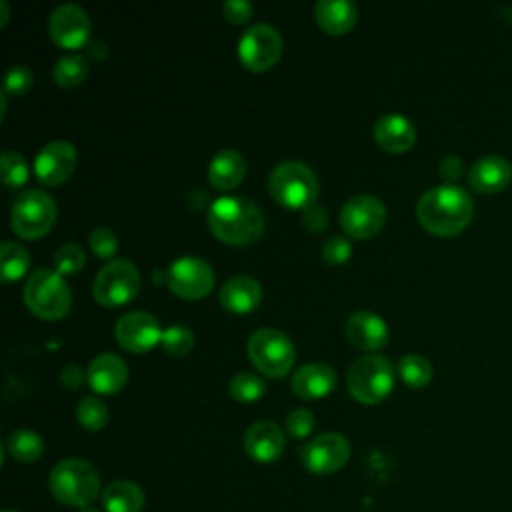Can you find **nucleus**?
<instances>
[{"mask_svg": "<svg viewBox=\"0 0 512 512\" xmlns=\"http://www.w3.org/2000/svg\"><path fill=\"white\" fill-rule=\"evenodd\" d=\"M76 420L86 430H100L108 422V406L96 396H84L76 404Z\"/></svg>", "mask_w": 512, "mask_h": 512, "instance_id": "nucleus-32", "label": "nucleus"}, {"mask_svg": "<svg viewBox=\"0 0 512 512\" xmlns=\"http://www.w3.org/2000/svg\"><path fill=\"white\" fill-rule=\"evenodd\" d=\"M52 76L64 88L78 86L88 76V58L80 52L62 54L52 68Z\"/></svg>", "mask_w": 512, "mask_h": 512, "instance_id": "nucleus-27", "label": "nucleus"}, {"mask_svg": "<svg viewBox=\"0 0 512 512\" xmlns=\"http://www.w3.org/2000/svg\"><path fill=\"white\" fill-rule=\"evenodd\" d=\"M50 490L58 502L86 508L98 496L100 476L90 462L82 458H66L52 468Z\"/></svg>", "mask_w": 512, "mask_h": 512, "instance_id": "nucleus-3", "label": "nucleus"}, {"mask_svg": "<svg viewBox=\"0 0 512 512\" xmlns=\"http://www.w3.org/2000/svg\"><path fill=\"white\" fill-rule=\"evenodd\" d=\"M348 392L362 404L384 400L394 386V364L382 354H364L356 358L346 374Z\"/></svg>", "mask_w": 512, "mask_h": 512, "instance_id": "nucleus-6", "label": "nucleus"}, {"mask_svg": "<svg viewBox=\"0 0 512 512\" xmlns=\"http://www.w3.org/2000/svg\"><path fill=\"white\" fill-rule=\"evenodd\" d=\"M300 458L312 474H330L348 462L350 444L338 432H324L300 448Z\"/></svg>", "mask_w": 512, "mask_h": 512, "instance_id": "nucleus-13", "label": "nucleus"}, {"mask_svg": "<svg viewBox=\"0 0 512 512\" xmlns=\"http://www.w3.org/2000/svg\"><path fill=\"white\" fill-rule=\"evenodd\" d=\"M512 180V166L504 156L488 154L474 160L468 170V184L482 194H496Z\"/></svg>", "mask_w": 512, "mask_h": 512, "instance_id": "nucleus-19", "label": "nucleus"}, {"mask_svg": "<svg viewBox=\"0 0 512 512\" xmlns=\"http://www.w3.org/2000/svg\"><path fill=\"white\" fill-rule=\"evenodd\" d=\"M302 224L310 232H320L328 226V210L318 204H310L302 212Z\"/></svg>", "mask_w": 512, "mask_h": 512, "instance_id": "nucleus-41", "label": "nucleus"}, {"mask_svg": "<svg viewBox=\"0 0 512 512\" xmlns=\"http://www.w3.org/2000/svg\"><path fill=\"white\" fill-rule=\"evenodd\" d=\"M6 448L10 452V456L18 462H34L42 456L44 452V442L42 438L34 432V430H28V428H20V430H14L8 440H6Z\"/></svg>", "mask_w": 512, "mask_h": 512, "instance_id": "nucleus-28", "label": "nucleus"}, {"mask_svg": "<svg viewBox=\"0 0 512 512\" xmlns=\"http://www.w3.org/2000/svg\"><path fill=\"white\" fill-rule=\"evenodd\" d=\"M56 220V202L42 188L22 190L10 212V226L22 238H40Z\"/></svg>", "mask_w": 512, "mask_h": 512, "instance_id": "nucleus-8", "label": "nucleus"}, {"mask_svg": "<svg viewBox=\"0 0 512 512\" xmlns=\"http://www.w3.org/2000/svg\"><path fill=\"white\" fill-rule=\"evenodd\" d=\"M374 138L388 152H404L416 140V126L400 112L382 114L374 124Z\"/></svg>", "mask_w": 512, "mask_h": 512, "instance_id": "nucleus-22", "label": "nucleus"}, {"mask_svg": "<svg viewBox=\"0 0 512 512\" xmlns=\"http://www.w3.org/2000/svg\"><path fill=\"white\" fill-rule=\"evenodd\" d=\"M208 226L222 242L244 246L264 232V214L244 196H220L208 208Z\"/></svg>", "mask_w": 512, "mask_h": 512, "instance_id": "nucleus-2", "label": "nucleus"}, {"mask_svg": "<svg viewBox=\"0 0 512 512\" xmlns=\"http://www.w3.org/2000/svg\"><path fill=\"white\" fill-rule=\"evenodd\" d=\"M114 334L120 346L130 352H146L162 338L156 316L144 310H132L122 314L114 324Z\"/></svg>", "mask_w": 512, "mask_h": 512, "instance_id": "nucleus-16", "label": "nucleus"}, {"mask_svg": "<svg viewBox=\"0 0 512 512\" xmlns=\"http://www.w3.org/2000/svg\"><path fill=\"white\" fill-rule=\"evenodd\" d=\"M164 280L182 298H202L214 286V270L200 256L184 254L168 266Z\"/></svg>", "mask_w": 512, "mask_h": 512, "instance_id": "nucleus-11", "label": "nucleus"}, {"mask_svg": "<svg viewBox=\"0 0 512 512\" xmlns=\"http://www.w3.org/2000/svg\"><path fill=\"white\" fill-rule=\"evenodd\" d=\"M230 396L238 402H256L266 392V382L262 376L254 372H238L230 378L228 384Z\"/></svg>", "mask_w": 512, "mask_h": 512, "instance_id": "nucleus-31", "label": "nucleus"}, {"mask_svg": "<svg viewBox=\"0 0 512 512\" xmlns=\"http://www.w3.org/2000/svg\"><path fill=\"white\" fill-rule=\"evenodd\" d=\"M286 446L284 432L270 420H260L248 426L244 434V448L256 462H274L282 456Z\"/></svg>", "mask_w": 512, "mask_h": 512, "instance_id": "nucleus-18", "label": "nucleus"}, {"mask_svg": "<svg viewBox=\"0 0 512 512\" xmlns=\"http://www.w3.org/2000/svg\"><path fill=\"white\" fill-rule=\"evenodd\" d=\"M386 222V206L372 194L350 196L340 210V226L352 238L364 240L380 232Z\"/></svg>", "mask_w": 512, "mask_h": 512, "instance_id": "nucleus-12", "label": "nucleus"}, {"mask_svg": "<svg viewBox=\"0 0 512 512\" xmlns=\"http://www.w3.org/2000/svg\"><path fill=\"white\" fill-rule=\"evenodd\" d=\"M398 374L410 388H422L432 380V364L428 358L408 352L398 362Z\"/></svg>", "mask_w": 512, "mask_h": 512, "instance_id": "nucleus-30", "label": "nucleus"}, {"mask_svg": "<svg viewBox=\"0 0 512 512\" xmlns=\"http://www.w3.org/2000/svg\"><path fill=\"white\" fill-rule=\"evenodd\" d=\"M248 356L262 374L278 378L292 368L296 360V348L288 334L266 326L250 334Z\"/></svg>", "mask_w": 512, "mask_h": 512, "instance_id": "nucleus-7", "label": "nucleus"}, {"mask_svg": "<svg viewBox=\"0 0 512 512\" xmlns=\"http://www.w3.org/2000/svg\"><path fill=\"white\" fill-rule=\"evenodd\" d=\"M88 384L94 392L100 394H114L124 388L128 380V366L126 362L114 352H100L96 354L88 368H86Z\"/></svg>", "mask_w": 512, "mask_h": 512, "instance_id": "nucleus-17", "label": "nucleus"}, {"mask_svg": "<svg viewBox=\"0 0 512 512\" xmlns=\"http://www.w3.org/2000/svg\"><path fill=\"white\" fill-rule=\"evenodd\" d=\"M28 162L16 150H4L0 156V174L6 186H20L28 180Z\"/></svg>", "mask_w": 512, "mask_h": 512, "instance_id": "nucleus-34", "label": "nucleus"}, {"mask_svg": "<svg viewBox=\"0 0 512 512\" xmlns=\"http://www.w3.org/2000/svg\"><path fill=\"white\" fill-rule=\"evenodd\" d=\"M474 214L470 194L456 184H440L426 190L416 204V218L436 236L462 232Z\"/></svg>", "mask_w": 512, "mask_h": 512, "instance_id": "nucleus-1", "label": "nucleus"}, {"mask_svg": "<svg viewBox=\"0 0 512 512\" xmlns=\"http://www.w3.org/2000/svg\"><path fill=\"white\" fill-rule=\"evenodd\" d=\"M78 154L68 140L46 142L34 158V174L42 184L56 186L68 180L76 168Z\"/></svg>", "mask_w": 512, "mask_h": 512, "instance_id": "nucleus-14", "label": "nucleus"}, {"mask_svg": "<svg viewBox=\"0 0 512 512\" xmlns=\"http://www.w3.org/2000/svg\"><path fill=\"white\" fill-rule=\"evenodd\" d=\"M0 10H2V14H0V24H6L8 14H10V10H8V2H6V0H0Z\"/></svg>", "mask_w": 512, "mask_h": 512, "instance_id": "nucleus-44", "label": "nucleus"}, {"mask_svg": "<svg viewBox=\"0 0 512 512\" xmlns=\"http://www.w3.org/2000/svg\"><path fill=\"white\" fill-rule=\"evenodd\" d=\"M462 172H464V164L456 154L444 156L438 164V174L442 176V180H446V184H454L462 176Z\"/></svg>", "mask_w": 512, "mask_h": 512, "instance_id": "nucleus-42", "label": "nucleus"}, {"mask_svg": "<svg viewBox=\"0 0 512 512\" xmlns=\"http://www.w3.org/2000/svg\"><path fill=\"white\" fill-rule=\"evenodd\" d=\"M30 266V254L28 250L14 242V240H4L0 246V274L6 282L18 280Z\"/></svg>", "mask_w": 512, "mask_h": 512, "instance_id": "nucleus-29", "label": "nucleus"}, {"mask_svg": "<svg viewBox=\"0 0 512 512\" xmlns=\"http://www.w3.org/2000/svg\"><path fill=\"white\" fill-rule=\"evenodd\" d=\"M252 12H254V6L248 0H226L222 4V14L232 24L246 22L252 16Z\"/></svg>", "mask_w": 512, "mask_h": 512, "instance_id": "nucleus-40", "label": "nucleus"}, {"mask_svg": "<svg viewBox=\"0 0 512 512\" xmlns=\"http://www.w3.org/2000/svg\"><path fill=\"white\" fill-rule=\"evenodd\" d=\"M52 260H54L56 272H60V274H74V272H78L84 266L86 254H84V248L80 244L66 242V244L56 248Z\"/></svg>", "mask_w": 512, "mask_h": 512, "instance_id": "nucleus-35", "label": "nucleus"}, {"mask_svg": "<svg viewBox=\"0 0 512 512\" xmlns=\"http://www.w3.org/2000/svg\"><path fill=\"white\" fill-rule=\"evenodd\" d=\"M160 342L168 354L184 356L194 346V332L184 324H170L162 330Z\"/></svg>", "mask_w": 512, "mask_h": 512, "instance_id": "nucleus-33", "label": "nucleus"}, {"mask_svg": "<svg viewBox=\"0 0 512 512\" xmlns=\"http://www.w3.org/2000/svg\"><path fill=\"white\" fill-rule=\"evenodd\" d=\"M290 386L298 398L318 400L336 386V370L326 362L302 364L290 378Z\"/></svg>", "mask_w": 512, "mask_h": 512, "instance_id": "nucleus-20", "label": "nucleus"}, {"mask_svg": "<svg viewBox=\"0 0 512 512\" xmlns=\"http://www.w3.org/2000/svg\"><path fill=\"white\" fill-rule=\"evenodd\" d=\"M84 378L88 380V376H84L82 368L76 366V364H68V366H64V368L60 370V380H62V384L68 386V388H78V386H82Z\"/></svg>", "mask_w": 512, "mask_h": 512, "instance_id": "nucleus-43", "label": "nucleus"}, {"mask_svg": "<svg viewBox=\"0 0 512 512\" xmlns=\"http://www.w3.org/2000/svg\"><path fill=\"white\" fill-rule=\"evenodd\" d=\"M282 52V36L268 22H256L238 40V58L248 70H266L276 64Z\"/></svg>", "mask_w": 512, "mask_h": 512, "instance_id": "nucleus-10", "label": "nucleus"}, {"mask_svg": "<svg viewBox=\"0 0 512 512\" xmlns=\"http://www.w3.org/2000/svg\"><path fill=\"white\" fill-rule=\"evenodd\" d=\"M218 298H220L222 308L236 312V314H244V312L254 310L260 304L262 286L252 276L234 274L222 284Z\"/></svg>", "mask_w": 512, "mask_h": 512, "instance_id": "nucleus-23", "label": "nucleus"}, {"mask_svg": "<svg viewBox=\"0 0 512 512\" xmlns=\"http://www.w3.org/2000/svg\"><path fill=\"white\" fill-rule=\"evenodd\" d=\"M246 174V158L234 150L224 148L216 152L208 164V180L218 190H232L236 188Z\"/></svg>", "mask_w": 512, "mask_h": 512, "instance_id": "nucleus-24", "label": "nucleus"}, {"mask_svg": "<svg viewBox=\"0 0 512 512\" xmlns=\"http://www.w3.org/2000/svg\"><path fill=\"white\" fill-rule=\"evenodd\" d=\"M6 512H14V510H6Z\"/></svg>", "mask_w": 512, "mask_h": 512, "instance_id": "nucleus-46", "label": "nucleus"}, {"mask_svg": "<svg viewBox=\"0 0 512 512\" xmlns=\"http://www.w3.org/2000/svg\"><path fill=\"white\" fill-rule=\"evenodd\" d=\"M24 302L38 318L58 320L70 310L72 292L60 272L40 266L26 278Z\"/></svg>", "mask_w": 512, "mask_h": 512, "instance_id": "nucleus-5", "label": "nucleus"}, {"mask_svg": "<svg viewBox=\"0 0 512 512\" xmlns=\"http://www.w3.org/2000/svg\"><path fill=\"white\" fill-rule=\"evenodd\" d=\"M140 290V272L128 258H112L106 262L94 282L92 296L102 306H122Z\"/></svg>", "mask_w": 512, "mask_h": 512, "instance_id": "nucleus-9", "label": "nucleus"}, {"mask_svg": "<svg viewBox=\"0 0 512 512\" xmlns=\"http://www.w3.org/2000/svg\"><path fill=\"white\" fill-rule=\"evenodd\" d=\"M314 16L328 34H344L354 26L358 8L352 0H318L314 4Z\"/></svg>", "mask_w": 512, "mask_h": 512, "instance_id": "nucleus-25", "label": "nucleus"}, {"mask_svg": "<svg viewBox=\"0 0 512 512\" xmlns=\"http://www.w3.org/2000/svg\"><path fill=\"white\" fill-rule=\"evenodd\" d=\"M346 336L360 350H378L388 340V326L378 314L356 310L346 320Z\"/></svg>", "mask_w": 512, "mask_h": 512, "instance_id": "nucleus-21", "label": "nucleus"}, {"mask_svg": "<svg viewBox=\"0 0 512 512\" xmlns=\"http://www.w3.org/2000/svg\"><path fill=\"white\" fill-rule=\"evenodd\" d=\"M352 252V244L346 236H340V234H334L330 238H326L322 242V248H320V254L322 258L328 262V264H342L348 260Z\"/></svg>", "mask_w": 512, "mask_h": 512, "instance_id": "nucleus-38", "label": "nucleus"}, {"mask_svg": "<svg viewBox=\"0 0 512 512\" xmlns=\"http://www.w3.org/2000/svg\"><path fill=\"white\" fill-rule=\"evenodd\" d=\"M34 82V74L26 64H12L6 74H4V92L12 94V96H20L24 94Z\"/></svg>", "mask_w": 512, "mask_h": 512, "instance_id": "nucleus-37", "label": "nucleus"}, {"mask_svg": "<svg viewBox=\"0 0 512 512\" xmlns=\"http://www.w3.org/2000/svg\"><path fill=\"white\" fill-rule=\"evenodd\" d=\"M90 16L76 2L58 4L48 16V32L52 40L64 48H78L90 36Z\"/></svg>", "mask_w": 512, "mask_h": 512, "instance_id": "nucleus-15", "label": "nucleus"}, {"mask_svg": "<svg viewBox=\"0 0 512 512\" xmlns=\"http://www.w3.org/2000/svg\"><path fill=\"white\" fill-rule=\"evenodd\" d=\"M88 244L98 258H112L118 250V236L108 226H96L88 236Z\"/></svg>", "mask_w": 512, "mask_h": 512, "instance_id": "nucleus-36", "label": "nucleus"}, {"mask_svg": "<svg viewBox=\"0 0 512 512\" xmlns=\"http://www.w3.org/2000/svg\"><path fill=\"white\" fill-rule=\"evenodd\" d=\"M106 512H140L146 504L142 488L130 480H116L102 492Z\"/></svg>", "mask_w": 512, "mask_h": 512, "instance_id": "nucleus-26", "label": "nucleus"}, {"mask_svg": "<svg viewBox=\"0 0 512 512\" xmlns=\"http://www.w3.org/2000/svg\"><path fill=\"white\" fill-rule=\"evenodd\" d=\"M270 196L286 208H306L318 196L320 184L314 170L300 160H282L268 176Z\"/></svg>", "mask_w": 512, "mask_h": 512, "instance_id": "nucleus-4", "label": "nucleus"}, {"mask_svg": "<svg viewBox=\"0 0 512 512\" xmlns=\"http://www.w3.org/2000/svg\"><path fill=\"white\" fill-rule=\"evenodd\" d=\"M80 512H98V510H94V508H90V506H86V508H80Z\"/></svg>", "mask_w": 512, "mask_h": 512, "instance_id": "nucleus-45", "label": "nucleus"}, {"mask_svg": "<svg viewBox=\"0 0 512 512\" xmlns=\"http://www.w3.org/2000/svg\"><path fill=\"white\" fill-rule=\"evenodd\" d=\"M314 428V414L308 408H294L286 416V432L292 438H306Z\"/></svg>", "mask_w": 512, "mask_h": 512, "instance_id": "nucleus-39", "label": "nucleus"}]
</instances>
